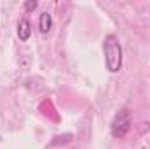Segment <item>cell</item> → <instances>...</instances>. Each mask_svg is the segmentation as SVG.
Masks as SVG:
<instances>
[{"label":"cell","mask_w":150,"mask_h":149,"mask_svg":"<svg viewBox=\"0 0 150 149\" xmlns=\"http://www.w3.org/2000/svg\"><path fill=\"white\" fill-rule=\"evenodd\" d=\"M51 28H52V18H51V14L49 12H42L40 14V18H38V30H40V34H49L51 32Z\"/></svg>","instance_id":"277c9868"},{"label":"cell","mask_w":150,"mask_h":149,"mask_svg":"<svg viewBox=\"0 0 150 149\" xmlns=\"http://www.w3.org/2000/svg\"><path fill=\"white\" fill-rule=\"evenodd\" d=\"M103 53H105V63H107V69L108 72H119L120 67H122V47H120V42L117 35L108 34L105 40H103Z\"/></svg>","instance_id":"6da1fadb"},{"label":"cell","mask_w":150,"mask_h":149,"mask_svg":"<svg viewBox=\"0 0 150 149\" xmlns=\"http://www.w3.org/2000/svg\"><path fill=\"white\" fill-rule=\"evenodd\" d=\"M129 128H131V112L127 111L126 107H122L120 111L115 114V117H113L112 125H110V132H112L113 137L122 139V137H126Z\"/></svg>","instance_id":"7a4b0ae2"},{"label":"cell","mask_w":150,"mask_h":149,"mask_svg":"<svg viewBox=\"0 0 150 149\" xmlns=\"http://www.w3.org/2000/svg\"><path fill=\"white\" fill-rule=\"evenodd\" d=\"M32 35V23L26 19V18H23L19 23H18V37L21 42H26L28 39Z\"/></svg>","instance_id":"3957f363"},{"label":"cell","mask_w":150,"mask_h":149,"mask_svg":"<svg viewBox=\"0 0 150 149\" xmlns=\"http://www.w3.org/2000/svg\"><path fill=\"white\" fill-rule=\"evenodd\" d=\"M25 9L30 12V11H35L37 9V2L35 0H28V2H25Z\"/></svg>","instance_id":"5b68a950"}]
</instances>
